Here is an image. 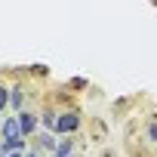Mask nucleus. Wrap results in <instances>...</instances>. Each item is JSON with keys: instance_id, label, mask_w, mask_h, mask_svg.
Listing matches in <instances>:
<instances>
[{"instance_id": "nucleus-10", "label": "nucleus", "mask_w": 157, "mask_h": 157, "mask_svg": "<svg viewBox=\"0 0 157 157\" xmlns=\"http://www.w3.org/2000/svg\"><path fill=\"white\" fill-rule=\"evenodd\" d=\"M68 90L83 93V90H90V80H86V77H71V80H68Z\"/></svg>"}, {"instance_id": "nucleus-6", "label": "nucleus", "mask_w": 157, "mask_h": 157, "mask_svg": "<svg viewBox=\"0 0 157 157\" xmlns=\"http://www.w3.org/2000/svg\"><path fill=\"white\" fill-rule=\"evenodd\" d=\"M13 136H22V132H19V117H16V114H10V117L0 120V139H13Z\"/></svg>"}, {"instance_id": "nucleus-4", "label": "nucleus", "mask_w": 157, "mask_h": 157, "mask_svg": "<svg viewBox=\"0 0 157 157\" xmlns=\"http://www.w3.org/2000/svg\"><path fill=\"white\" fill-rule=\"evenodd\" d=\"M37 117H40V129H56V117H59V105L56 102H43L40 105V111H37Z\"/></svg>"}, {"instance_id": "nucleus-11", "label": "nucleus", "mask_w": 157, "mask_h": 157, "mask_svg": "<svg viewBox=\"0 0 157 157\" xmlns=\"http://www.w3.org/2000/svg\"><path fill=\"white\" fill-rule=\"evenodd\" d=\"M31 74H34V77H46L49 68H46V65H31Z\"/></svg>"}, {"instance_id": "nucleus-9", "label": "nucleus", "mask_w": 157, "mask_h": 157, "mask_svg": "<svg viewBox=\"0 0 157 157\" xmlns=\"http://www.w3.org/2000/svg\"><path fill=\"white\" fill-rule=\"evenodd\" d=\"M3 111H10V80L0 77V114Z\"/></svg>"}, {"instance_id": "nucleus-1", "label": "nucleus", "mask_w": 157, "mask_h": 157, "mask_svg": "<svg viewBox=\"0 0 157 157\" xmlns=\"http://www.w3.org/2000/svg\"><path fill=\"white\" fill-rule=\"evenodd\" d=\"M83 129V111L80 108H74V105H68V108H59V117H56V136H77Z\"/></svg>"}, {"instance_id": "nucleus-13", "label": "nucleus", "mask_w": 157, "mask_h": 157, "mask_svg": "<svg viewBox=\"0 0 157 157\" xmlns=\"http://www.w3.org/2000/svg\"><path fill=\"white\" fill-rule=\"evenodd\" d=\"M6 157H25V151H10Z\"/></svg>"}, {"instance_id": "nucleus-3", "label": "nucleus", "mask_w": 157, "mask_h": 157, "mask_svg": "<svg viewBox=\"0 0 157 157\" xmlns=\"http://www.w3.org/2000/svg\"><path fill=\"white\" fill-rule=\"evenodd\" d=\"M16 117H19V132H22L25 139H31V136L40 129V117H37V111H34V108H22Z\"/></svg>"}, {"instance_id": "nucleus-14", "label": "nucleus", "mask_w": 157, "mask_h": 157, "mask_svg": "<svg viewBox=\"0 0 157 157\" xmlns=\"http://www.w3.org/2000/svg\"><path fill=\"white\" fill-rule=\"evenodd\" d=\"M0 157H6V151H3V145H0Z\"/></svg>"}, {"instance_id": "nucleus-12", "label": "nucleus", "mask_w": 157, "mask_h": 157, "mask_svg": "<svg viewBox=\"0 0 157 157\" xmlns=\"http://www.w3.org/2000/svg\"><path fill=\"white\" fill-rule=\"evenodd\" d=\"M25 157H49V154H46V151H40V148H31V145H28Z\"/></svg>"}, {"instance_id": "nucleus-7", "label": "nucleus", "mask_w": 157, "mask_h": 157, "mask_svg": "<svg viewBox=\"0 0 157 157\" xmlns=\"http://www.w3.org/2000/svg\"><path fill=\"white\" fill-rule=\"evenodd\" d=\"M0 145H3V151H28V139L25 136H13V139H0Z\"/></svg>"}, {"instance_id": "nucleus-2", "label": "nucleus", "mask_w": 157, "mask_h": 157, "mask_svg": "<svg viewBox=\"0 0 157 157\" xmlns=\"http://www.w3.org/2000/svg\"><path fill=\"white\" fill-rule=\"evenodd\" d=\"M28 83H22V80H16V83H10V111L13 114H19L22 108H28Z\"/></svg>"}, {"instance_id": "nucleus-8", "label": "nucleus", "mask_w": 157, "mask_h": 157, "mask_svg": "<svg viewBox=\"0 0 157 157\" xmlns=\"http://www.w3.org/2000/svg\"><path fill=\"white\" fill-rule=\"evenodd\" d=\"M145 142L148 145H157V117H148L145 120Z\"/></svg>"}, {"instance_id": "nucleus-5", "label": "nucleus", "mask_w": 157, "mask_h": 157, "mask_svg": "<svg viewBox=\"0 0 157 157\" xmlns=\"http://www.w3.org/2000/svg\"><path fill=\"white\" fill-rule=\"evenodd\" d=\"M49 157H77V136H59Z\"/></svg>"}]
</instances>
